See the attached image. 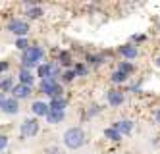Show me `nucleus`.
<instances>
[{
	"label": "nucleus",
	"mask_w": 160,
	"mask_h": 154,
	"mask_svg": "<svg viewBox=\"0 0 160 154\" xmlns=\"http://www.w3.org/2000/svg\"><path fill=\"white\" fill-rule=\"evenodd\" d=\"M64 143H66L68 148H79V147L85 143V133H83L79 127L68 129L66 135H64Z\"/></svg>",
	"instance_id": "f257e3e1"
},
{
	"label": "nucleus",
	"mask_w": 160,
	"mask_h": 154,
	"mask_svg": "<svg viewBox=\"0 0 160 154\" xmlns=\"http://www.w3.org/2000/svg\"><path fill=\"white\" fill-rule=\"evenodd\" d=\"M42 56H44V50L41 48V46H29V48L25 50V56H23V66H25V69L37 66Z\"/></svg>",
	"instance_id": "f03ea898"
},
{
	"label": "nucleus",
	"mask_w": 160,
	"mask_h": 154,
	"mask_svg": "<svg viewBox=\"0 0 160 154\" xmlns=\"http://www.w3.org/2000/svg\"><path fill=\"white\" fill-rule=\"evenodd\" d=\"M41 89H42V92L50 94L52 98H56V97H58V94L62 92V87L58 85V83H56V79H42Z\"/></svg>",
	"instance_id": "7ed1b4c3"
},
{
	"label": "nucleus",
	"mask_w": 160,
	"mask_h": 154,
	"mask_svg": "<svg viewBox=\"0 0 160 154\" xmlns=\"http://www.w3.org/2000/svg\"><path fill=\"white\" fill-rule=\"evenodd\" d=\"M37 131H39L37 120H25L23 125H21V135L23 137H33V135H37Z\"/></svg>",
	"instance_id": "20e7f679"
},
{
	"label": "nucleus",
	"mask_w": 160,
	"mask_h": 154,
	"mask_svg": "<svg viewBox=\"0 0 160 154\" xmlns=\"http://www.w3.org/2000/svg\"><path fill=\"white\" fill-rule=\"evenodd\" d=\"M58 66H54V64H44V66H41L39 67V75L42 77V79H54L56 75H58Z\"/></svg>",
	"instance_id": "39448f33"
},
{
	"label": "nucleus",
	"mask_w": 160,
	"mask_h": 154,
	"mask_svg": "<svg viewBox=\"0 0 160 154\" xmlns=\"http://www.w3.org/2000/svg\"><path fill=\"white\" fill-rule=\"evenodd\" d=\"M10 31H14L16 35H19V37H23V35L29 33V25L25 21H21V19H14L12 23H10Z\"/></svg>",
	"instance_id": "423d86ee"
},
{
	"label": "nucleus",
	"mask_w": 160,
	"mask_h": 154,
	"mask_svg": "<svg viewBox=\"0 0 160 154\" xmlns=\"http://www.w3.org/2000/svg\"><path fill=\"white\" fill-rule=\"evenodd\" d=\"M12 92H14V98H25V97H29V94H31V87L21 83V85H16L12 89Z\"/></svg>",
	"instance_id": "0eeeda50"
},
{
	"label": "nucleus",
	"mask_w": 160,
	"mask_h": 154,
	"mask_svg": "<svg viewBox=\"0 0 160 154\" xmlns=\"http://www.w3.org/2000/svg\"><path fill=\"white\" fill-rule=\"evenodd\" d=\"M114 129H116L120 135H122V133H123V135H128L131 129H133V123H131V122H128V120H123V122H118L116 125H114Z\"/></svg>",
	"instance_id": "6e6552de"
},
{
	"label": "nucleus",
	"mask_w": 160,
	"mask_h": 154,
	"mask_svg": "<svg viewBox=\"0 0 160 154\" xmlns=\"http://www.w3.org/2000/svg\"><path fill=\"white\" fill-rule=\"evenodd\" d=\"M108 102H110L112 106H120V104L123 102V94H122L120 91H110V92H108Z\"/></svg>",
	"instance_id": "1a4fd4ad"
},
{
	"label": "nucleus",
	"mask_w": 160,
	"mask_h": 154,
	"mask_svg": "<svg viewBox=\"0 0 160 154\" xmlns=\"http://www.w3.org/2000/svg\"><path fill=\"white\" fill-rule=\"evenodd\" d=\"M2 110H4L6 114H16V112H18V100H16V98H8V100H4Z\"/></svg>",
	"instance_id": "9d476101"
},
{
	"label": "nucleus",
	"mask_w": 160,
	"mask_h": 154,
	"mask_svg": "<svg viewBox=\"0 0 160 154\" xmlns=\"http://www.w3.org/2000/svg\"><path fill=\"white\" fill-rule=\"evenodd\" d=\"M64 108H66V98H62V97L52 98V102H50V110H54V112H64Z\"/></svg>",
	"instance_id": "9b49d317"
},
{
	"label": "nucleus",
	"mask_w": 160,
	"mask_h": 154,
	"mask_svg": "<svg viewBox=\"0 0 160 154\" xmlns=\"http://www.w3.org/2000/svg\"><path fill=\"white\" fill-rule=\"evenodd\" d=\"M33 112H35L37 116H48L50 106H47L44 102H35V104H33Z\"/></svg>",
	"instance_id": "f8f14e48"
},
{
	"label": "nucleus",
	"mask_w": 160,
	"mask_h": 154,
	"mask_svg": "<svg viewBox=\"0 0 160 154\" xmlns=\"http://www.w3.org/2000/svg\"><path fill=\"white\" fill-rule=\"evenodd\" d=\"M120 52H122V56H125V58H135V56H137V48H135L133 44H125V46H122Z\"/></svg>",
	"instance_id": "ddd939ff"
},
{
	"label": "nucleus",
	"mask_w": 160,
	"mask_h": 154,
	"mask_svg": "<svg viewBox=\"0 0 160 154\" xmlns=\"http://www.w3.org/2000/svg\"><path fill=\"white\" fill-rule=\"evenodd\" d=\"M19 79H21V83H23V85H29V87H31V83H33V75H31V72H27L25 67L19 72Z\"/></svg>",
	"instance_id": "4468645a"
},
{
	"label": "nucleus",
	"mask_w": 160,
	"mask_h": 154,
	"mask_svg": "<svg viewBox=\"0 0 160 154\" xmlns=\"http://www.w3.org/2000/svg\"><path fill=\"white\" fill-rule=\"evenodd\" d=\"M47 117H48L50 123H60V122L64 120V112H54V110H50Z\"/></svg>",
	"instance_id": "2eb2a0df"
},
{
	"label": "nucleus",
	"mask_w": 160,
	"mask_h": 154,
	"mask_svg": "<svg viewBox=\"0 0 160 154\" xmlns=\"http://www.w3.org/2000/svg\"><path fill=\"white\" fill-rule=\"evenodd\" d=\"M125 79H128V73H123V72H120V69H118V72H116V73L112 75V81H116V83H123Z\"/></svg>",
	"instance_id": "dca6fc26"
},
{
	"label": "nucleus",
	"mask_w": 160,
	"mask_h": 154,
	"mask_svg": "<svg viewBox=\"0 0 160 154\" xmlns=\"http://www.w3.org/2000/svg\"><path fill=\"white\" fill-rule=\"evenodd\" d=\"M104 135L108 137V139H112V141H120V133L116 131V129H106V131H104Z\"/></svg>",
	"instance_id": "f3484780"
},
{
	"label": "nucleus",
	"mask_w": 160,
	"mask_h": 154,
	"mask_svg": "<svg viewBox=\"0 0 160 154\" xmlns=\"http://www.w3.org/2000/svg\"><path fill=\"white\" fill-rule=\"evenodd\" d=\"M42 16V12H41V8H31L29 10V17H33V19H37V17H41Z\"/></svg>",
	"instance_id": "a211bd4d"
},
{
	"label": "nucleus",
	"mask_w": 160,
	"mask_h": 154,
	"mask_svg": "<svg viewBox=\"0 0 160 154\" xmlns=\"http://www.w3.org/2000/svg\"><path fill=\"white\" fill-rule=\"evenodd\" d=\"M131 69H133V66L128 64V62H123V64L120 66V72H123V73H131Z\"/></svg>",
	"instance_id": "6ab92c4d"
},
{
	"label": "nucleus",
	"mask_w": 160,
	"mask_h": 154,
	"mask_svg": "<svg viewBox=\"0 0 160 154\" xmlns=\"http://www.w3.org/2000/svg\"><path fill=\"white\" fill-rule=\"evenodd\" d=\"M16 46H18V48H21V50H27V41H25V39H19V41L16 42Z\"/></svg>",
	"instance_id": "aec40b11"
},
{
	"label": "nucleus",
	"mask_w": 160,
	"mask_h": 154,
	"mask_svg": "<svg viewBox=\"0 0 160 154\" xmlns=\"http://www.w3.org/2000/svg\"><path fill=\"white\" fill-rule=\"evenodd\" d=\"M60 60H62V64L68 66V64H70V54H68V52H62V54H60Z\"/></svg>",
	"instance_id": "412c9836"
},
{
	"label": "nucleus",
	"mask_w": 160,
	"mask_h": 154,
	"mask_svg": "<svg viewBox=\"0 0 160 154\" xmlns=\"http://www.w3.org/2000/svg\"><path fill=\"white\" fill-rule=\"evenodd\" d=\"M75 73H77V75H85V73H87V67H85V66H77V67H75Z\"/></svg>",
	"instance_id": "4be33fe9"
},
{
	"label": "nucleus",
	"mask_w": 160,
	"mask_h": 154,
	"mask_svg": "<svg viewBox=\"0 0 160 154\" xmlns=\"http://www.w3.org/2000/svg\"><path fill=\"white\" fill-rule=\"evenodd\" d=\"M62 77H64V81H72V79L75 77V72H66Z\"/></svg>",
	"instance_id": "5701e85b"
},
{
	"label": "nucleus",
	"mask_w": 160,
	"mask_h": 154,
	"mask_svg": "<svg viewBox=\"0 0 160 154\" xmlns=\"http://www.w3.org/2000/svg\"><path fill=\"white\" fill-rule=\"evenodd\" d=\"M6 145H8V139H6L4 135H0V150H2V148H4Z\"/></svg>",
	"instance_id": "b1692460"
},
{
	"label": "nucleus",
	"mask_w": 160,
	"mask_h": 154,
	"mask_svg": "<svg viewBox=\"0 0 160 154\" xmlns=\"http://www.w3.org/2000/svg\"><path fill=\"white\" fill-rule=\"evenodd\" d=\"M10 85H12V81H10V79H6V81H2V83H0V89H10Z\"/></svg>",
	"instance_id": "393cba45"
},
{
	"label": "nucleus",
	"mask_w": 160,
	"mask_h": 154,
	"mask_svg": "<svg viewBox=\"0 0 160 154\" xmlns=\"http://www.w3.org/2000/svg\"><path fill=\"white\" fill-rule=\"evenodd\" d=\"M8 69V62H0V72H6Z\"/></svg>",
	"instance_id": "a878e982"
},
{
	"label": "nucleus",
	"mask_w": 160,
	"mask_h": 154,
	"mask_svg": "<svg viewBox=\"0 0 160 154\" xmlns=\"http://www.w3.org/2000/svg\"><path fill=\"white\" fill-rule=\"evenodd\" d=\"M4 104V97H2V92H0V106Z\"/></svg>",
	"instance_id": "bb28decb"
},
{
	"label": "nucleus",
	"mask_w": 160,
	"mask_h": 154,
	"mask_svg": "<svg viewBox=\"0 0 160 154\" xmlns=\"http://www.w3.org/2000/svg\"><path fill=\"white\" fill-rule=\"evenodd\" d=\"M156 120H158V123H160V110L156 112Z\"/></svg>",
	"instance_id": "cd10ccee"
},
{
	"label": "nucleus",
	"mask_w": 160,
	"mask_h": 154,
	"mask_svg": "<svg viewBox=\"0 0 160 154\" xmlns=\"http://www.w3.org/2000/svg\"><path fill=\"white\" fill-rule=\"evenodd\" d=\"M156 66H158V67H160V56H158V58H156Z\"/></svg>",
	"instance_id": "c85d7f7f"
},
{
	"label": "nucleus",
	"mask_w": 160,
	"mask_h": 154,
	"mask_svg": "<svg viewBox=\"0 0 160 154\" xmlns=\"http://www.w3.org/2000/svg\"><path fill=\"white\" fill-rule=\"evenodd\" d=\"M50 154H60V152H58V150H52V152H50Z\"/></svg>",
	"instance_id": "c756f323"
},
{
	"label": "nucleus",
	"mask_w": 160,
	"mask_h": 154,
	"mask_svg": "<svg viewBox=\"0 0 160 154\" xmlns=\"http://www.w3.org/2000/svg\"><path fill=\"white\" fill-rule=\"evenodd\" d=\"M158 25H160V23H158Z\"/></svg>",
	"instance_id": "7c9ffc66"
}]
</instances>
